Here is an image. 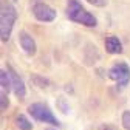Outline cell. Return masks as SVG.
<instances>
[{
  "label": "cell",
  "instance_id": "6da1fadb",
  "mask_svg": "<svg viewBox=\"0 0 130 130\" xmlns=\"http://www.w3.org/2000/svg\"><path fill=\"white\" fill-rule=\"evenodd\" d=\"M15 19H17L15 8L8 0H2V5H0V37H2V42H6L11 37Z\"/></svg>",
  "mask_w": 130,
  "mask_h": 130
},
{
  "label": "cell",
  "instance_id": "7a4b0ae2",
  "mask_svg": "<svg viewBox=\"0 0 130 130\" xmlns=\"http://www.w3.org/2000/svg\"><path fill=\"white\" fill-rule=\"evenodd\" d=\"M67 15L70 20L80 23V25H85V26H90V28L98 25L96 17L79 3V0H67Z\"/></svg>",
  "mask_w": 130,
  "mask_h": 130
},
{
  "label": "cell",
  "instance_id": "3957f363",
  "mask_svg": "<svg viewBox=\"0 0 130 130\" xmlns=\"http://www.w3.org/2000/svg\"><path fill=\"white\" fill-rule=\"evenodd\" d=\"M28 113L34 118L36 121L39 122H43V124H51V125H59V121L57 118L53 115L51 108L48 107L46 104L43 102H34L28 105Z\"/></svg>",
  "mask_w": 130,
  "mask_h": 130
},
{
  "label": "cell",
  "instance_id": "277c9868",
  "mask_svg": "<svg viewBox=\"0 0 130 130\" xmlns=\"http://www.w3.org/2000/svg\"><path fill=\"white\" fill-rule=\"evenodd\" d=\"M108 77L116 82L118 90H122L130 82V67L125 62H116L108 70Z\"/></svg>",
  "mask_w": 130,
  "mask_h": 130
},
{
  "label": "cell",
  "instance_id": "5b68a950",
  "mask_svg": "<svg viewBox=\"0 0 130 130\" xmlns=\"http://www.w3.org/2000/svg\"><path fill=\"white\" fill-rule=\"evenodd\" d=\"M32 14L40 22H53L56 19V11L46 3H36L32 6Z\"/></svg>",
  "mask_w": 130,
  "mask_h": 130
},
{
  "label": "cell",
  "instance_id": "8992f818",
  "mask_svg": "<svg viewBox=\"0 0 130 130\" xmlns=\"http://www.w3.org/2000/svg\"><path fill=\"white\" fill-rule=\"evenodd\" d=\"M8 73H9V77H11V84H12V91L14 94L19 98V99H23L25 94H26V87L23 84V80L20 79V76L15 73L11 67H8Z\"/></svg>",
  "mask_w": 130,
  "mask_h": 130
},
{
  "label": "cell",
  "instance_id": "52a82bcc",
  "mask_svg": "<svg viewBox=\"0 0 130 130\" xmlns=\"http://www.w3.org/2000/svg\"><path fill=\"white\" fill-rule=\"evenodd\" d=\"M19 42H20L22 50L28 56H34L36 54V50H37L36 42H34V39H32V36H29L26 31H20L19 32Z\"/></svg>",
  "mask_w": 130,
  "mask_h": 130
},
{
  "label": "cell",
  "instance_id": "ba28073f",
  "mask_svg": "<svg viewBox=\"0 0 130 130\" xmlns=\"http://www.w3.org/2000/svg\"><path fill=\"white\" fill-rule=\"evenodd\" d=\"M105 50L110 54H121L122 53V43L116 36H108L105 39Z\"/></svg>",
  "mask_w": 130,
  "mask_h": 130
},
{
  "label": "cell",
  "instance_id": "9c48e42d",
  "mask_svg": "<svg viewBox=\"0 0 130 130\" xmlns=\"http://www.w3.org/2000/svg\"><path fill=\"white\" fill-rule=\"evenodd\" d=\"M15 125H17V128H20V130H32V124L25 115H17L15 116Z\"/></svg>",
  "mask_w": 130,
  "mask_h": 130
},
{
  "label": "cell",
  "instance_id": "30bf717a",
  "mask_svg": "<svg viewBox=\"0 0 130 130\" xmlns=\"http://www.w3.org/2000/svg\"><path fill=\"white\" fill-rule=\"evenodd\" d=\"M0 85H2V90H5V91H9V90L12 88L9 73H8V71H5V70L0 71Z\"/></svg>",
  "mask_w": 130,
  "mask_h": 130
},
{
  "label": "cell",
  "instance_id": "8fae6325",
  "mask_svg": "<svg viewBox=\"0 0 130 130\" xmlns=\"http://www.w3.org/2000/svg\"><path fill=\"white\" fill-rule=\"evenodd\" d=\"M8 107H9V99H8V94H6V91H5V90H2V91H0V110L5 111Z\"/></svg>",
  "mask_w": 130,
  "mask_h": 130
},
{
  "label": "cell",
  "instance_id": "7c38bea8",
  "mask_svg": "<svg viewBox=\"0 0 130 130\" xmlns=\"http://www.w3.org/2000/svg\"><path fill=\"white\" fill-rule=\"evenodd\" d=\"M31 82H34L37 87H40V88H45L48 84H50V82H48V79H45V77H40V76H32L31 77Z\"/></svg>",
  "mask_w": 130,
  "mask_h": 130
},
{
  "label": "cell",
  "instance_id": "4fadbf2b",
  "mask_svg": "<svg viewBox=\"0 0 130 130\" xmlns=\"http://www.w3.org/2000/svg\"><path fill=\"white\" fill-rule=\"evenodd\" d=\"M122 127L125 130H130V111L122 113Z\"/></svg>",
  "mask_w": 130,
  "mask_h": 130
},
{
  "label": "cell",
  "instance_id": "5bb4252c",
  "mask_svg": "<svg viewBox=\"0 0 130 130\" xmlns=\"http://www.w3.org/2000/svg\"><path fill=\"white\" fill-rule=\"evenodd\" d=\"M87 2L91 3V5H94V6H105L107 0H87Z\"/></svg>",
  "mask_w": 130,
  "mask_h": 130
},
{
  "label": "cell",
  "instance_id": "9a60e30c",
  "mask_svg": "<svg viewBox=\"0 0 130 130\" xmlns=\"http://www.w3.org/2000/svg\"><path fill=\"white\" fill-rule=\"evenodd\" d=\"M101 130H118L115 125H110V124H104L102 127H101Z\"/></svg>",
  "mask_w": 130,
  "mask_h": 130
},
{
  "label": "cell",
  "instance_id": "2e32d148",
  "mask_svg": "<svg viewBox=\"0 0 130 130\" xmlns=\"http://www.w3.org/2000/svg\"><path fill=\"white\" fill-rule=\"evenodd\" d=\"M45 130H56V128H51V127H48V128H45Z\"/></svg>",
  "mask_w": 130,
  "mask_h": 130
}]
</instances>
